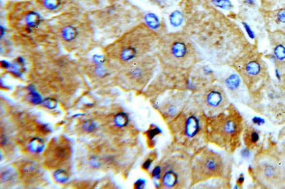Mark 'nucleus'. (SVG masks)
<instances>
[{
  "instance_id": "obj_4",
  "label": "nucleus",
  "mask_w": 285,
  "mask_h": 189,
  "mask_svg": "<svg viewBox=\"0 0 285 189\" xmlns=\"http://www.w3.org/2000/svg\"><path fill=\"white\" fill-rule=\"evenodd\" d=\"M253 181L262 189H285V165L276 147L259 149L250 167Z\"/></svg>"
},
{
  "instance_id": "obj_28",
  "label": "nucleus",
  "mask_w": 285,
  "mask_h": 189,
  "mask_svg": "<svg viewBox=\"0 0 285 189\" xmlns=\"http://www.w3.org/2000/svg\"><path fill=\"white\" fill-rule=\"evenodd\" d=\"M93 61L95 64L103 65L106 62V57L103 56H95L93 57Z\"/></svg>"
},
{
  "instance_id": "obj_20",
  "label": "nucleus",
  "mask_w": 285,
  "mask_h": 189,
  "mask_svg": "<svg viewBox=\"0 0 285 189\" xmlns=\"http://www.w3.org/2000/svg\"><path fill=\"white\" fill-rule=\"evenodd\" d=\"M113 124L117 128L122 129L126 128L129 125V116L126 112L120 111L113 117Z\"/></svg>"
},
{
  "instance_id": "obj_27",
  "label": "nucleus",
  "mask_w": 285,
  "mask_h": 189,
  "mask_svg": "<svg viewBox=\"0 0 285 189\" xmlns=\"http://www.w3.org/2000/svg\"><path fill=\"white\" fill-rule=\"evenodd\" d=\"M43 105L46 106L48 109H54L57 105V102L54 98H46L44 101H43Z\"/></svg>"
},
{
  "instance_id": "obj_31",
  "label": "nucleus",
  "mask_w": 285,
  "mask_h": 189,
  "mask_svg": "<svg viewBox=\"0 0 285 189\" xmlns=\"http://www.w3.org/2000/svg\"><path fill=\"white\" fill-rule=\"evenodd\" d=\"M281 77H282V81H281L280 84L281 90L283 91V94H284V96L285 97V73L284 74H282Z\"/></svg>"
},
{
  "instance_id": "obj_30",
  "label": "nucleus",
  "mask_w": 285,
  "mask_h": 189,
  "mask_svg": "<svg viewBox=\"0 0 285 189\" xmlns=\"http://www.w3.org/2000/svg\"><path fill=\"white\" fill-rule=\"evenodd\" d=\"M278 150H279V152H280L281 157L283 159V161H284V163H285V140L282 143L280 149H278Z\"/></svg>"
},
{
  "instance_id": "obj_21",
  "label": "nucleus",
  "mask_w": 285,
  "mask_h": 189,
  "mask_svg": "<svg viewBox=\"0 0 285 189\" xmlns=\"http://www.w3.org/2000/svg\"><path fill=\"white\" fill-rule=\"evenodd\" d=\"M25 22L28 28H35L41 23V16L34 12H30L26 15Z\"/></svg>"
},
{
  "instance_id": "obj_23",
  "label": "nucleus",
  "mask_w": 285,
  "mask_h": 189,
  "mask_svg": "<svg viewBox=\"0 0 285 189\" xmlns=\"http://www.w3.org/2000/svg\"><path fill=\"white\" fill-rule=\"evenodd\" d=\"M43 148H44V142L40 139H32L28 145V149L32 153H39L42 152Z\"/></svg>"
},
{
  "instance_id": "obj_14",
  "label": "nucleus",
  "mask_w": 285,
  "mask_h": 189,
  "mask_svg": "<svg viewBox=\"0 0 285 189\" xmlns=\"http://www.w3.org/2000/svg\"><path fill=\"white\" fill-rule=\"evenodd\" d=\"M260 140H261L260 131L255 129L253 125L246 124L243 135H242V141L246 148L249 151H253L255 149H258Z\"/></svg>"
},
{
  "instance_id": "obj_29",
  "label": "nucleus",
  "mask_w": 285,
  "mask_h": 189,
  "mask_svg": "<svg viewBox=\"0 0 285 189\" xmlns=\"http://www.w3.org/2000/svg\"><path fill=\"white\" fill-rule=\"evenodd\" d=\"M94 126L95 125H93V123L91 122V121H87L86 123H84V125H83V129L85 130L86 131L88 132H91L93 130H94Z\"/></svg>"
},
{
  "instance_id": "obj_25",
  "label": "nucleus",
  "mask_w": 285,
  "mask_h": 189,
  "mask_svg": "<svg viewBox=\"0 0 285 189\" xmlns=\"http://www.w3.org/2000/svg\"><path fill=\"white\" fill-rule=\"evenodd\" d=\"M170 20L172 26L179 27L180 25L183 23V20H184L183 14H181L178 11H175L170 15Z\"/></svg>"
},
{
  "instance_id": "obj_1",
  "label": "nucleus",
  "mask_w": 285,
  "mask_h": 189,
  "mask_svg": "<svg viewBox=\"0 0 285 189\" xmlns=\"http://www.w3.org/2000/svg\"><path fill=\"white\" fill-rule=\"evenodd\" d=\"M198 38L207 55L218 65L232 66L253 46L239 25L212 7L203 16Z\"/></svg>"
},
{
  "instance_id": "obj_10",
  "label": "nucleus",
  "mask_w": 285,
  "mask_h": 189,
  "mask_svg": "<svg viewBox=\"0 0 285 189\" xmlns=\"http://www.w3.org/2000/svg\"><path fill=\"white\" fill-rule=\"evenodd\" d=\"M197 102L206 116L220 114L225 111L231 103L225 88L212 83L201 88Z\"/></svg>"
},
{
  "instance_id": "obj_18",
  "label": "nucleus",
  "mask_w": 285,
  "mask_h": 189,
  "mask_svg": "<svg viewBox=\"0 0 285 189\" xmlns=\"http://www.w3.org/2000/svg\"><path fill=\"white\" fill-rule=\"evenodd\" d=\"M260 2L264 12H270L285 7V0H260Z\"/></svg>"
},
{
  "instance_id": "obj_13",
  "label": "nucleus",
  "mask_w": 285,
  "mask_h": 189,
  "mask_svg": "<svg viewBox=\"0 0 285 189\" xmlns=\"http://www.w3.org/2000/svg\"><path fill=\"white\" fill-rule=\"evenodd\" d=\"M264 14L268 32H285V7L264 12Z\"/></svg>"
},
{
  "instance_id": "obj_15",
  "label": "nucleus",
  "mask_w": 285,
  "mask_h": 189,
  "mask_svg": "<svg viewBox=\"0 0 285 189\" xmlns=\"http://www.w3.org/2000/svg\"><path fill=\"white\" fill-rule=\"evenodd\" d=\"M69 146L63 144H56L54 145V149H48V152H51L53 155H48L50 158V160L54 158L55 162L63 161L69 154Z\"/></svg>"
},
{
  "instance_id": "obj_19",
  "label": "nucleus",
  "mask_w": 285,
  "mask_h": 189,
  "mask_svg": "<svg viewBox=\"0 0 285 189\" xmlns=\"http://www.w3.org/2000/svg\"><path fill=\"white\" fill-rule=\"evenodd\" d=\"M61 36L64 42H73L79 36V31L73 26H67L62 29Z\"/></svg>"
},
{
  "instance_id": "obj_24",
  "label": "nucleus",
  "mask_w": 285,
  "mask_h": 189,
  "mask_svg": "<svg viewBox=\"0 0 285 189\" xmlns=\"http://www.w3.org/2000/svg\"><path fill=\"white\" fill-rule=\"evenodd\" d=\"M145 20H146V25L148 28L151 29H157L160 27V21L155 14H148L146 15L145 17Z\"/></svg>"
},
{
  "instance_id": "obj_12",
  "label": "nucleus",
  "mask_w": 285,
  "mask_h": 189,
  "mask_svg": "<svg viewBox=\"0 0 285 189\" xmlns=\"http://www.w3.org/2000/svg\"><path fill=\"white\" fill-rule=\"evenodd\" d=\"M272 58L276 70L282 75L285 73V32H268Z\"/></svg>"
},
{
  "instance_id": "obj_2",
  "label": "nucleus",
  "mask_w": 285,
  "mask_h": 189,
  "mask_svg": "<svg viewBox=\"0 0 285 189\" xmlns=\"http://www.w3.org/2000/svg\"><path fill=\"white\" fill-rule=\"evenodd\" d=\"M245 126L241 113L230 103L225 111L207 116L206 142L227 154H233L241 146Z\"/></svg>"
},
{
  "instance_id": "obj_7",
  "label": "nucleus",
  "mask_w": 285,
  "mask_h": 189,
  "mask_svg": "<svg viewBox=\"0 0 285 189\" xmlns=\"http://www.w3.org/2000/svg\"><path fill=\"white\" fill-rule=\"evenodd\" d=\"M158 56L165 70H188L200 60L193 42L183 35H171L160 41Z\"/></svg>"
},
{
  "instance_id": "obj_26",
  "label": "nucleus",
  "mask_w": 285,
  "mask_h": 189,
  "mask_svg": "<svg viewBox=\"0 0 285 189\" xmlns=\"http://www.w3.org/2000/svg\"><path fill=\"white\" fill-rule=\"evenodd\" d=\"M62 4V0H43V5L48 10L54 11L58 9Z\"/></svg>"
},
{
  "instance_id": "obj_9",
  "label": "nucleus",
  "mask_w": 285,
  "mask_h": 189,
  "mask_svg": "<svg viewBox=\"0 0 285 189\" xmlns=\"http://www.w3.org/2000/svg\"><path fill=\"white\" fill-rule=\"evenodd\" d=\"M160 167L161 188H184L188 182H191L190 160H186L182 155L168 158Z\"/></svg>"
},
{
  "instance_id": "obj_16",
  "label": "nucleus",
  "mask_w": 285,
  "mask_h": 189,
  "mask_svg": "<svg viewBox=\"0 0 285 189\" xmlns=\"http://www.w3.org/2000/svg\"><path fill=\"white\" fill-rule=\"evenodd\" d=\"M241 85H244L241 79L239 76V74L236 72L234 74H231L225 80V86L229 90V92L232 93V96L235 97V95H238L239 97V88ZM245 86V85H244Z\"/></svg>"
},
{
  "instance_id": "obj_5",
  "label": "nucleus",
  "mask_w": 285,
  "mask_h": 189,
  "mask_svg": "<svg viewBox=\"0 0 285 189\" xmlns=\"http://www.w3.org/2000/svg\"><path fill=\"white\" fill-rule=\"evenodd\" d=\"M190 167L192 185L213 180L229 183L232 179L231 162L223 154L206 146L195 152Z\"/></svg>"
},
{
  "instance_id": "obj_8",
  "label": "nucleus",
  "mask_w": 285,
  "mask_h": 189,
  "mask_svg": "<svg viewBox=\"0 0 285 189\" xmlns=\"http://www.w3.org/2000/svg\"><path fill=\"white\" fill-rule=\"evenodd\" d=\"M158 45V38L153 29L147 25H140L117 42L113 53L121 63L127 65L148 56Z\"/></svg>"
},
{
  "instance_id": "obj_11",
  "label": "nucleus",
  "mask_w": 285,
  "mask_h": 189,
  "mask_svg": "<svg viewBox=\"0 0 285 189\" xmlns=\"http://www.w3.org/2000/svg\"><path fill=\"white\" fill-rule=\"evenodd\" d=\"M156 59L152 56H146L125 65L124 77L131 88L144 87L153 75L156 68Z\"/></svg>"
},
{
  "instance_id": "obj_17",
  "label": "nucleus",
  "mask_w": 285,
  "mask_h": 189,
  "mask_svg": "<svg viewBox=\"0 0 285 189\" xmlns=\"http://www.w3.org/2000/svg\"><path fill=\"white\" fill-rule=\"evenodd\" d=\"M20 174L24 178L32 179V177H36L39 174V167L34 162H28L24 164L20 168Z\"/></svg>"
},
{
  "instance_id": "obj_6",
  "label": "nucleus",
  "mask_w": 285,
  "mask_h": 189,
  "mask_svg": "<svg viewBox=\"0 0 285 189\" xmlns=\"http://www.w3.org/2000/svg\"><path fill=\"white\" fill-rule=\"evenodd\" d=\"M206 121V116L198 106L194 111H179L170 119V130L177 143L198 150L207 143Z\"/></svg>"
},
{
  "instance_id": "obj_32",
  "label": "nucleus",
  "mask_w": 285,
  "mask_h": 189,
  "mask_svg": "<svg viewBox=\"0 0 285 189\" xmlns=\"http://www.w3.org/2000/svg\"></svg>"
},
{
  "instance_id": "obj_3",
  "label": "nucleus",
  "mask_w": 285,
  "mask_h": 189,
  "mask_svg": "<svg viewBox=\"0 0 285 189\" xmlns=\"http://www.w3.org/2000/svg\"><path fill=\"white\" fill-rule=\"evenodd\" d=\"M231 67L239 74L248 89L250 100L258 97L271 83L267 63L253 45Z\"/></svg>"
},
{
  "instance_id": "obj_22",
  "label": "nucleus",
  "mask_w": 285,
  "mask_h": 189,
  "mask_svg": "<svg viewBox=\"0 0 285 189\" xmlns=\"http://www.w3.org/2000/svg\"><path fill=\"white\" fill-rule=\"evenodd\" d=\"M53 177L55 179V181L59 184H65L68 182L69 179V174L67 171L63 170V169H58L55 171L53 174Z\"/></svg>"
}]
</instances>
